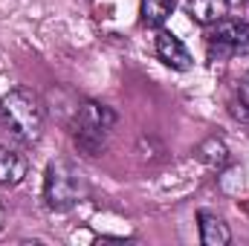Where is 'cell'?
Wrapping results in <instances>:
<instances>
[{"label":"cell","instance_id":"obj_1","mask_svg":"<svg viewBox=\"0 0 249 246\" xmlns=\"http://www.w3.org/2000/svg\"><path fill=\"white\" fill-rule=\"evenodd\" d=\"M0 110H3L6 122H9L12 133L18 139H23V142H38L41 139L47 110H44V102L32 90H26V87L9 90L0 99Z\"/></svg>","mask_w":249,"mask_h":246},{"label":"cell","instance_id":"obj_2","mask_svg":"<svg viewBox=\"0 0 249 246\" xmlns=\"http://www.w3.org/2000/svg\"><path fill=\"white\" fill-rule=\"evenodd\" d=\"M84 194H87V177L70 159H53L47 165L44 200L53 211H70L84 200Z\"/></svg>","mask_w":249,"mask_h":246},{"label":"cell","instance_id":"obj_3","mask_svg":"<svg viewBox=\"0 0 249 246\" xmlns=\"http://www.w3.org/2000/svg\"><path fill=\"white\" fill-rule=\"evenodd\" d=\"M247 44H249V23L241 20V18H220L209 29V58L214 53H217V58L232 55V53L244 50Z\"/></svg>","mask_w":249,"mask_h":246},{"label":"cell","instance_id":"obj_4","mask_svg":"<svg viewBox=\"0 0 249 246\" xmlns=\"http://www.w3.org/2000/svg\"><path fill=\"white\" fill-rule=\"evenodd\" d=\"M154 50H157V58L165 64V67H171V70H180V72H186L191 70V53L186 50V44L174 35V32H168V29H160L157 32V38H154Z\"/></svg>","mask_w":249,"mask_h":246},{"label":"cell","instance_id":"obj_5","mask_svg":"<svg viewBox=\"0 0 249 246\" xmlns=\"http://www.w3.org/2000/svg\"><path fill=\"white\" fill-rule=\"evenodd\" d=\"M107 133L105 127L99 124H90V122H81V119H72V142L75 148L84 154V157H99L107 145Z\"/></svg>","mask_w":249,"mask_h":246},{"label":"cell","instance_id":"obj_6","mask_svg":"<svg viewBox=\"0 0 249 246\" xmlns=\"http://www.w3.org/2000/svg\"><path fill=\"white\" fill-rule=\"evenodd\" d=\"M26 171H29V159L0 145V188H15L18 183H23Z\"/></svg>","mask_w":249,"mask_h":246},{"label":"cell","instance_id":"obj_7","mask_svg":"<svg viewBox=\"0 0 249 246\" xmlns=\"http://www.w3.org/2000/svg\"><path fill=\"white\" fill-rule=\"evenodd\" d=\"M197 223H200V241L203 246H226L232 241V232H229V223L214 214V211H200L197 214Z\"/></svg>","mask_w":249,"mask_h":246},{"label":"cell","instance_id":"obj_8","mask_svg":"<svg viewBox=\"0 0 249 246\" xmlns=\"http://www.w3.org/2000/svg\"><path fill=\"white\" fill-rule=\"evenodd\" d=\"M226 9H229V0H186L188 18H191L197 26H212V23H217L220 18H226Z\"/></svg>","mask_w":249,"mask_h":246},{"label":"cell","instance_id":"obj_9","mask_svg":"<svg viewBox=\"0 0 249 246\" xmlns=\"http://www.w3.org/2000/svg\"><path fill=\"white\" fill-rule=\"evenodd\" d=\"M194 157H197V159H200L206 168H212V171H220V168L229 162V148H226V142H223V139H217V136H209V139H203V142L197 145Z\"/></svg>","mask_w":249,"mask_h":246},{"label":"cell","instance_id":"obj_10","mask_svg":"<svg viewBox=\"0 0 249 246\" xmlns=\"http://www.w3.org/2000/svg\"><path fill=\"white\" fill-rule=\"evenodd\" d=\"M174 12V0H142L139 15L145 26H162Z\"/></svg>","mask_w":249,"mask_h":246},{"label":"cell","instance_id":"obj_11","mask_svg":"<svg viewBox=\"0 0 249 246\" xmlns=\"http://www.w3.org/2000/svg\"><path fill=\"white\" fill-rule=\"evenodd\" d=\"M238 96H241V102H244V107H249V72L241 78V84H238Z\"/></svg>","mask_w":249,"mask_h":246},{"label":"cell","instance_id":"obj_12","mask_svg":"<svg viewBox=\"0 0 249 246\" xmlns=\"http://www.w3.org/2000/svg\"><path fill=\"white\" fill-rule=\"evenodd\" d=\"M3 220H6V209H3V203H0V229H3Z\"/></svg>","mask_w":249,"mask_h":246},{"label":"cell","instance_id":"obj_13","mask_svg":"<svg viewBox=\"0 0 249 246\" xmlns=\"http://www.w3.org/2000/svg\"><path fill=\"white\" fill-rule=\"evenodd\" d=\"M229 3H232V6H241V3H247V0H229Z\"/></svg>","mask_w":249,"mask_h":246},{"label":"cell","instance_id":"obj_14","mask_svg":"<svg viewBox=\"0 0 249 246\" xmlns=\"http://www.w3.org/2000/svg\"><path fill=\"white\" fill-rule=\"evenodd\" d=\"M0 145H3V133H0Z\"/></svg>","mask_w":249,"mask_h":246}]
</instances>
